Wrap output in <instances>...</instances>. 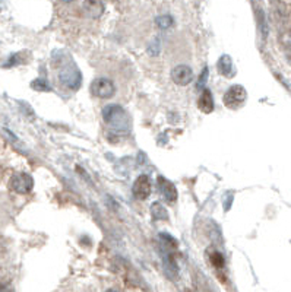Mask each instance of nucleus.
Wrapping results in <instances>:
<instances>
[{
    "label": "nucleus",
    "mask_w": 291,
    "mask_h": 292,
    "mask_svg": "<svg viewBox=\"0 0 291 292\" xmlns=\"http://www.w3.org/2000/svg\"><path fill=\"white\" fill-rule=\"evenodd\" d=\"M0 292H13V290L6 284H0Z\"/></svg>",
    "instance_id": "obj_18"
},
{
    "label": "nucleus",
    "mask_w": 291,
    "mask_h": 292,
    "mask_svg": "<svg viewBox=\"0 0 291 292\" xmlns=\"http://www.w3.org/2000/svg\"><path fill=\"white\" fill-rule=\"evenodd\" d=\"M208 76H209V71H208V68H205V69L202 71V73H200L199 80H197V89H202V91H203V86L206 85Z\"/></svg>",
    "instance_id": "obj_17"
},
{
    "label": "nucleus",
    "mask_w": 291,
    "mask_h": 292,
    "mask_svg": "<svg viewBox=\"0 0 291 292\" xmlns=\"http://www.w3.org/2000/svg\"><path fill=\"white\" fill-rule=\"evenodd\" d=\"M102 119L107 123L114 133H129L130 132V120L120 105H107L102 110Z\"/></svg>",
    "instance_id": "obj_1"
},
{
    "label": "nucleus",
    "mask_w": 291,
    "mask_h": 292,
    "mask_svg": "<svg viewBox=\"0 0 291 292\" xmlns=\"http://www.w3.org/2000/svg\"><path fill=\"white\" fill-rule=\"evenodd\" d=\"M151 190H152V183L149 180V177L142 174L139 175L135 183H133V196L139 200H146L151 196Z\"/></svg>",
    "instance_id": "obj_6"
},
{
    "label": "nucleus",
    "mask_w": 291,
    "mask_h": 292,
    "mask_svg": "<svg viewBox=\"0 0 291 292\" xmlns=\"http://www.w3.org/2000/svg\"><path fill=\"white\" fill-rule=\"evenodd\" d=\"M214 107H215V104H214V98H212L211 91L209 89H203L202 94H200V97L197 99V108L202 113L209 114V113L214 111Z\"/></svg>",
    "instance_id": "obj_9"
},
{
    "label": "nucleus",
    "mask_w": 291,
    "mask_h": 292,
    "mask_svg": "<svg viewBox=\"0 0 291 292\" xmlns=\"http://www.w3.org/2000/svg\"><path fill=\"white\" fill-rule=\"evenodd\" d=\"M155 24H157V26L160 29H169L173 25V18H171L170 15H160V16H157Z\"/></svg>",
    "instance_id": "obj_14"
},
{
    "label": "nucleus",
    "mask_w": 291,
    "mask_h": 292,
    "mask_svg": "<svg viewBox=\"0 0 291 292\" xmlns=\"http://www.w3.org/2000/svg\"><path fill=\"white\" fill-rule=\"evenodd\" d=\"M211 263L215 266L217 269H221L224 268V257H222V254L219 253V251H214V253H211Z\"/></svg>",
    "instance_id": "obj_15"
},
{
    "label": "nucleus",
    "mask_w": 291,
    "mask_h": 292,
    "mask_svg": "<svg viewBox=\"0 0 291 292\" xmlns=\"http://www.w3.org/2000/svg\"><path fill=\"white\" fill-rule=\"evenodd\" d=\"M171 79L180 86H186L194 80V71L186 65H179L171 71Z\"/></svg>",
    "instance_id": "obj_7"
},
{
    "label": "nucleus",
    "mask_w": 291,
    "mask_h": 292,
    "mask_svg": "<svg viewBox=\"0 0 291 292\" xmlns=\"http://www.w3.org/2000/svg\"><path fill=\"white\" fill-rule=\"evenodd\" d=\"M31 88L32 89H35V91H43V92H49L51 91V86H50L49 83H47V80H44V79H35V80H32L31 82Z\"/></svg>",
    "instance_id": "obj_13"
},
{
    "label": "nucleus",
    "mask_w": 291,
    "mask_h": 292,
    "mask_svg": "<svg viewBox=\"0 0 291 292\" xmlns=\"http://www.w3.org/2000/svg\"><path fill=\"white\" fill-rule=\"evenodd\" d=\"M9 187L12 192L18 193V195H28L34 187V180L26 172H16L10 177Z\"/></svg>",
    "instance_id": "obj_4"
},
{
    "label": "nucleus",
    "mask_w": 291,
    "mask_h": 292,
    "mask_svg": "<svg viewBox=\"0 0 291 292\" xmlns=\"http://www.w3.org/2000/svg\"><path fill=\"white\" fill-rule=\"evenodd\" d=\"M62 1H66V3H69V1H73V0H62Z\"/></svg>",
    "instance_id": "obj_20"
},
{
    "label": "nucleus",
    "mask_w": 291,
    "mask_h": 292,
    "mask_svg": "<svg viewBox=\"0 0 291 292\" xmlns=\"http://www.w3.org/2000/svg\"><path fill=\"white\" fill-rule=\"evenodd\" d=\"M84 10L87 12L88 16L97 19L104 13V3H102V0H85Z\"/></svg>",
    "instance_id": "obj_10"
},
{
    "label": "nucleus",
    "mask_w": 291,
    "mask_h": 292,
    "mask_svg": "<svg viewBox=\"0 0 291 292\" xmlns=\"http://www.w3.org/2000/svg\"><path fill=\"white\" fill-rule=\"evenodd\" d=\"M246 98H247V92L242 85H233L231 88H228L225 91V94L222 97V102L227 108L237 110L244 104Z\"/></svg>",
    "instance_id": "obj_2"
},
{
    "label": "nucleus",
    "mask_w": 291,
    "mask_h": 292,
    "mask_svg": "<svg viewBox=\"0 0 291 292\" xmlns=\"http://www.w3.org/2000/svg\"><path fill=\"white\" fill-rule=\"evenodd\" d=\"M114 92H116L114 83L107 77H98L91 83V94L94 97L108 99L114 95Z\"/></svg>",
    "instance_id": "obj_5"
},
{
    "label": "nucleus",
    "mask_w": 291,
    "mask_h": 292,
    "mask_svg": "<svg viewBox=\"0 0 291 292\" xmlns=\"http://www.w3.org/2000/svg\"><path fill=\"white\" fill-rule=\"evenodd\" d=\"M59 80H60V83L62 85H65L66 88H69V89H79V86H81V83H82V76H81V72H79V69L71 63V65H68V66H65L60 73H59Z\"/></svg>",
    "instance_id": "obj_3"
},
{
    "label": "nucleus",
    "mask_w": 291,
    "mask_h": 292,
    "mask_svg": "<svg viewBox=\"0 0 291 292\" xmlns=\"http://www.w3.org/2000/svg\"><path fill=\"white\" fill-rule=\"evenodd\" d=\"M151 215L155 220H169V212L160 202H154L151 205Z\"/></svg>",
    "instance_id": "obj_12"
},
{
    "label": "nucleus",
    "mask_w": 291,
    "mask_h": 292,
    "mask_svg": "<svg viewBox=\"0 0 291 292\" xmlns=\"http://www.w3.org/2000/svg\"><path fill=\"white\" fill-rule=\"evenodd\" d=\"M160 49H161V44H160V40L158 38H154L149 44H148V53L151 56H158L160 54Z\"/></svg>",
    "instance_id": "obj_16"
},
{
    "label": "nucleus",
    "mask_w": 291,
    "mask_h": 292,
    "mask_svg": "<svg viewBox=\"0 0 291 292\" xmlns=\"http://www.w3.org/2000/svg\"><path fill=\"white\" fill-rule=\"evenodd\" d=\"M217 71L221 76H225V77H231L234 74V71H233V60L230 56L224 54L218 59V63H217Z\"/></svg>",
    "instance_id": "obj_11"
},
{
    "label": "nucleus",
    "mask_w": 291,
    "mask_h": 292,
    "mask_svg": "<svg viewBox=\"0 0 291 292\" xmlns=\"http://www.w3.org/2000/svg\"><path fill=\"white\" fill-rule=\"evenodd\" d=\"M105 292H119V291H116V290H107Z\"/></svg>",
    "instance_id": "obj_19"
},
{
    "label": "nucleus",
    "mask_w": 291,
    "mask_h": 292,
    "mask_svg": "<svg viewBox=\"0 0 291 292\" xmlns=\"http://www.w3.org/2000/svg\"><path fill=\"white\" fill-rule=\"evenodd\" d=\"M157 186H158L160 193L163 195V197H164L169 203H173V202L177 200V189H176V186H174L171 181H169L166 177L158 175V177H157Z\"/></svg>",
    "instance_id": "obj_8"
}]
</instances>
